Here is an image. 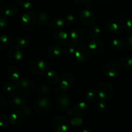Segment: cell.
<instances>
[{"label":"cell","mask_w":132,"mask_h":132,"mask_svg":"<svg viewBox=\"0 0 132 132\" xmlns=\"http://www.w3.org/2000/svg\"><path fill=\"white\" fill-rule=\"evenodd\" d=\"M37 17L34 11H27L21 17V25L26 31H32L35 28L37 23Z\"/></svg>","instance_id":"cell-1"},{"label":"cell","mask_w":132,"mask_h":132,"mask_svg":"<svg viewBox=\"0 0 132 132\" xmlns=\"http://www.w3.org/2000/svg\"><path fill=\"white\" fill-rule=\"evenodd\" d=\"M15 86L19 93L27 95L32 94L36 89L34 83L27 78H21L18 80L15 83Z\"/></svg>","instance_id":"cell-2"},{"label":"cell","mask_w":132,"mask_h":132,"mask_svg":"<svg viewBox=\"0 0 132 132\" xmlns=\"http://www.w3.org/2000/svg\"><path fill=\"white\" fill-rule=\"evenodd\" d=\"M70 39L74 45H82L87 41V32L82 28H75L71 32Z\"/></svg>","instance_id":"cell-3"},{"label":"cell","mask_w":132,"mask_h":132,"mask_svg":"<svg viewBox=\"0 0 132 132\" xmlns=\"http://www.w3.org/2000/svg\"><path fill=\"white\" fill-rule=\"evenodd\" d=\"M121 71V65L117 61H111L104 65L103 73L106 76L113 78L117 76Z\"/></svg>","instance_id":"cell-4"},{"label":"cell","mask_w":132,"mask_h":132,"mask_svg":"<svg viewBox=\"0 0 132 132\" xmlns=\"http://www.w3.org/2000/svg\"><path fill=\"white\" fill-rule=\"evenodd\" d=\"M29 69L32 72L37 75H43L47 72L48 66L47 63L42 60H36L30 63Z\"/></svg>","instance_id":"cell-5"},{"label":"cell","mask_w":132,"mask_h":132,"mask_svg":"<svg viewBox=\"0 0 132 132\" xmlns=\"http://www.w3.org/2000/svg\"><path fill=\"white\" fill-rule=\"evenodd\" d=\"M69 124L68 119L63 115L57 116L53 120V128L55 132H66Z\"/></svg>","instance_id":"cell-6"},{"label":"cell","mask_w":132,"mask_h":132,"mask_svg":"<svg viewBox=\"0 0 132 132\" xmlns=\"http://www.w3.org/2000/svg\"><path fill=\"white\" fill-rule=\"evenodd\" d=\"M51 107V102L48 97H41L34 104V107L37 113H45L48 112Z\"/></svg>","instance_id":"cell-7"},{"label":"cell","mask_w":132,"mask_h":132,"mask_svg":"<svg viewBox=\"0 0 132 132\" xmlns=\"http://www.w3.org/2000/svg\"><path fill=\"white\" fill-rule=\"evenodd\" d=\"M88 50L94 56H101L104 53V47L103 43L97 39H93L88 43Z\"/></svg>","instance_id":"cell-8"},{"label":"cell","mask_w":132,"mask_h":132,"mask_svg":"<svg viewBox=\"0 0 132 132\" xmlns=\"http://www.w3.org/2000/svg\"><path fill=\"white\" fill-rule=\"evenodd\" d=\"M9 102L10 106L15 109L19 110L24 108L25 106V99L19 93H13L9 97Z\"/></svg>","instance_id":"cell-9"},{"label":"cell","mask_w":132,"mask_h":132,"mask_svg":"<svg viewBox=\"0 0 132 132\" xmlns=\"http://www.w3.org/2000/svg\"><path fill=\"white\" fill-rule=\"evenodd\" d=\"M97 95L101 100H108L112 97L113 94V89L110 84L106 83H102L98 85Z\"/></svg>","instance_id":"cell-10"},{"label":"cell","mask_w":132,"mask_h":132,"mask_svg":"<svg viewBox=\"0 0 132 132\" xmlns=\"http://www.w3.org/2000/svg\"><path fill=\"white\" fill-rule=\"evenodd\" d=\"M74 84V79L73 76L69 72L63 74L61 79V88L64 91H69L73 88Z\"/></svg>","instance_id":"cell-11"},{"label":"cell","mask_w":132,"mask_h":132,"mask_svg":"<svg viewBox=\"0 0 132 132\" xmlns=\"http://www.w3.org/2000/svg\"><path fill=\"white\" fill-rule=\"evenodd\" d=\"M7 58L10 62L18 63L23 58V53L21 49L15 46L10 48L7 51Z\"/></svg>","instance_id":"cell-12"},{"label":"cell","mask_w":132,"mask_h":132,"mask_svg":"<svg viewBox=\"0 0 132 132\" xmlns=\"http://www.w3.org/2000/svg\"><path fill=\"white\" fill-rule=\"evenodd\" d=\"M80 19L85 24L91 25L95 20V15L92 11L88 9H84L80 13Z\"/></svg>","instance_id":"cell-13"},{"label":"cell","mask_w":132,"mask_h":132,"mask_svg":"<svg viewBox=\"0 0 132 132\" xmlns=\"http://www.w3.org/2000/svg\"><path fill=\"white\" fill-rule=\"evenodd\" d=\"M75 57L80 62H85L89 58V51L83 46H78L76 49Z\"/></svg>","instance_id":"cell-14"},{"label":"cell","mask_w":132,"mask_h":132,"mask_svg":"<svg viewBox=\"0 0 132 132\" xmlns=\"http://www.w3.org/2000/svg\"><path fill=\"white\" fill-rule=\"evenodd\" d=\"M106 28L110 32L117 33L121 32L122 28V23L119 20L116 19H110L106 25Z\"/></svg>","instance_id":"cell-15"},{"label":"cell","mask_w":132,"mask_h":132,"mask_svg":"<svg viewBox=\"0 0 132 132\" xmlns=\"http://www.w3.org/2000/svg\"><path fill=\"white\" fill-rule=\"evenodd\" d=\"M57 106L61 109H67L70 104V99L69 97L65 94H61L56 100Z\"/></svg>","instance_id":"cell-16"},{"label":"cell","mask_w":132,"mask_h":132,"mask_svg":"<svg viewBox=\"0 0 132 132\" xmlns=\"http://www.w3.org/2000/svg\"><path fill=\"white\" fill-rule=\"evenodd\" d=\"M88 109V106L85 102H79L73 107V112L79 116H83L86 113Z\"/></svg>","instance_id":"cell-17"},{"label":"cell","mask_w":132,"mask_h":132,"mask_svg":"<svg viewBox=\"0 0 132 132\" xmlns=\"http://www.w3.org/2000/svg\"><path fill=\"white\" fill-rule=\"evenodd\" d=\"M9 120L12 125L18 126L23 122V116L19 111H14L9 116Z\"/></svg>","instance_id":"cell-18"},{"label":"cell","mask_w":132,"mask_h":132,"mask_svg":"<svg viewBox=\"0 0 132 132\" xmlns=\"http://www.w3.org/2000/svg\"><path fill=\"white\" fill-rule=\"evenodd\" d=\"M54 38L60 43H65L68 40V35L65 31L59 30L54 33Z\"/></svg>","instance_id":"cell-19"},{"label":"cell","mask_w":132,"mask_h":132,"mask_svg":"<svg viewBox=\"0 0 132 132\" xmlns=\"http://www.w3.org/2000/svg\"><path fill=\"white\" fill-rule=\"evenodd\" d=\"M64 23L65 22H64L63 18H60V17H56L50 20V23H49V26L52 29L59 31L64 26Z\"/></svg>","instance_id":"cell-20"},{"label":"cell","mask_w":132,"mask_h":132,"mask_svg":"<svg viewBox=\"0 0 132 132\" xmlns=\"http://www.w3.org/2000/svg\"><path fill=\"white\" fill-rule=\"evenodd\" d=\"M63 48L59 45H52L48 49V54L52 57H58L61 55Z\"/></svg>","instance_id":"cell-21"},{"label":"cell","mask_w":132,"mask_h":132,"mask_svg":"<svg viewBox=\"0 0 132 132\" xmlns=\"http://www.w3.org/2000/svg\"><path fill=\"white\" fill-rule=\"evenodd\" d=\"M46 78L48 81L52 84H57L60 80V76L57 71L54 70H50L46 72Z\"/></svg>","instance_id":"cell-22"},{"label":"cell","mask_w":132,"mask_h":132,"mask_svg":"<svg viewBox=\"0 0 132 132\" xmlns=\"http://www.w3.org/2000/svg\"><path fill=\"white\" fill-rule=\"evenodd\" d=\"M13 43V39L8 35L0 36V49H6L10 47Z\"/></svg>","instance_id":"cell-23"},{"label":"cell","mask_w":132,"mask_h":132,"mask_svg":"<svg viewBox=\"0 0 132 132\" xmlns=\"http://www.w3.org/2000/svg\"><path fill=\"white\" fill-rule=\"evenodd\" d=\"M50 16L48 13L42 12L39 13L38 17H37V22L39 27H43L50 23Z\"/></svg>","instance_id":"cell-24"},{"label":"cell","mask_w":132,"mask_h":132,"mask_svg":"<svg viewBox=\"0 0 132 132\" xmlns=\"http://www.w3.org/2000/svg\"><path fill=\"white\" fill-rule=\"evenodd\" d=\"M8 76L12 81H18L20 77V72L15 66H12L8 70Z\"/></svg>","instance_id":"cell-25"},{"label":"cell","mask_w":132,"mask_h":132,"mask_svg":"<svg viewBox=\"0 0 132 132\" xmlns=\"http://www.w3.org/2000/svg\"><path fill=\"white\" fill-rule=\"evenodd\" d=\"M18 12V8L14 4H8L3 8V13L7 16L11 17Z\"/></svg>","instance_id":"cell-26"},{"label":"cell","mask_w":132,"mask_h":132,"mask_svg":"<svg viewBox=\"0 0 132 132\" xmlns=\"http://www.w3.org/2000/svg\"><path fill=\"white\" fill-rule=\"evenodd\" d=\"M16 46L20 49H25L30 43V39L27 36H22L18 38L16 40Z\"/></svg>","instance_id":"cell-27"},{"label":"cell","mask_w":132,"mask_h":132,"mask_svg":"<svg viewBox=\"0 0 132 132\" xmlns=\"http://www.w3.org/2000/svg\"><path fill=\"white\" fill-rule=\"evenodd\" d=\"M111 45H112V47L114 50H121L125 47V43H124L123 41L122 40H121V39L115 38L112 41Z\"/></svg>","instance_id":"cell-28"},{"label":"cell","mask_w":132,"mask_h":132,"mask_svg":"<svg viewBox=\"0 0 132 132\" xmlns=\"http://www.w3.org/2000/svg\"><path fill=\"white\" fill-rule=\"evenodd\" d=\"M88 33L89 35L91 36L92 37L96 38L101 34V31L99 26L96 25H92L89 28Z\"/></svg>","instance_id":"cell-29"},{"label":"cell","mask_w":132,"mask_h":132,"mask_svg":"<svg viewBox=\"0 0 132 132\" xmlns=\"http://www.w3.org/2000/svg\"><path fill=\"white\" fill-rule=\"evenodd\" d=\"M76 49H77V47L75 46L74 44H70V45H68L64 48V54L67 56H75Z\"/></svg>","instance_id":"cell-30"},{"label":"cell","mask_w":132,"mask_h":132,"mask_svg":"<svg viewBox=\"0 0 132 132\" xmlns=\"http://www.w3.org/2000/svg\"><path fill=\"white\" fill-rule=\"evenodd\" d=\"M120 64L122 67L126 69H131L132 68V58L130 57H123L121 60Z\"/></svg>","instance_id":"cell-31"},{"label":"cell","mask_w":132,"mask_h":132,"mask_svg":"<svg viewBox=\"0 0 132 132\" xmlns=\"http://www.w3.org/2000/svg\"><path fill=\"white\" fill-rule=\"evenodd\" d=\"M97 92L94 89H90L86 93V99L88 102H94L97 97Z\"/></svg>","instance_id":"cell-32"},{"label":"cell","mask_w":132,"mask_h":132,"mask_svg":"<svg viewBox=\"0 0 132 132\" xmlns=\"http://www.w3.org/2000/svg\"><path fill=\"white\" fill-rule=\"evenodd\" d=\"M16 88V86H15V84H12V83L8 82L5 83L3 85V89L5 92L8 93H12V92L14 91V90Z\"/></svg>","instance_id":"cell-33"},{"label":"cell","mask_w":132,"mask_h":132,"mask_svg":"<svg viewBox=\"0 0 132 132\" xmlns=\"http://www.w3.org/2000/svg\"><path fill=\"white\" fill-rule=\"evenodd\" d=\"M19 6L23 9L28 10L32 7V2L30 0H18Z\"/></svg>","instance_id":"cell-34"},{"label":"cell","mask_w":132,"mask_h":132,"mask_svg":"<svg viewBox=\"0 0 132 132\" xmlns=\"http://www.w3.org/2000/svg\"><path fill=\"white\" fill-rule=\"evenodd\" d=\"M106 106L107 104L106 103L105 101L102 100L99 101L97 104V109L99 112H103L106 109Z\"/></svg>","instance_id":"cell-35"},{"label":"cell","mask_w":132,"mask_h":132,"mask_svg":"<svg viewBox=\"0 0 132 132\" xmlns=\"http://www.w3.org/2000/svg\"><path fill=\"white\" fill-rule=\"evenodd\" d=\"M7 20L3 14H0V31H3L7 26Z\"/></svg>","instance_id":"cell-36"},{"label":"cell","mask_w":132,"mask_h":132,"mask_svg":"<svg viewBox=\"0 0 132 132\" xmlns=\"http://www.w3.org/2000/svg\"><path fill=\"white\" fill-rule=\"evenodd\" d=\"M64 22L68 25H71L75 21V17L72 14H67L64 18Z\"/></svg>","instance_id":"cell-37"},{"label":"cell","mask_w":132,"mask_h":132,"mask_svg":"<svg viewBox=\"0 0 132 132\" xmlns=\"http://www.w3.org/2000/svg\"><path fill=\"white\" fill-rule=\"evenodd\" d=\"M82 119L81 118L80 116H77V117L73 118V119L71 120L70 122L72 124V125H73V126H78L81 125L82 123Z\"/></svg>","instance_id":"cell-38"},{"label":"cell","mask_w":132,"mask_h":132,"mask_svg":"<svg viewBox=\"0 0 132 132\" xmlns=\"http://www.w3.org/2000/svg\"><path fill=\"white\" fill-rule=\"evenodd\" d=\"M39 91L42 94H48L50 93V88L46 85H42L39 87Z\"/></svg>","instance_id":"cell-39"},{"label":"cell","mask_w":132,"mask_h":132,"mask_svg":"<svg viewBox=\"0 0 132 132\" xmlns=\"http://www.w3.org/2000/svg\"><path fill=\"white\" fill-rule=\"evenodd\" d=\"M125 29L126 31L130 33H132V19H129V20L126 21V23H125Z\"/></svg>","instance_id":"cell-40"},{"label":"cell","mask_w":132,"mask_h":132,"mask_svg":"<svg viewBox=\"0 0 132 132\" xmlns=\"http://www.w3.org/2000/svg\"><path fill=\"white\" fill-rule=\"evenodd\" d=\"M6 104H7V102H6V99L5 98V97L0 94V110H2L5 108Z\"/></svg>","instance_id":"cell-41"},{"label":"cell","mask_w":132,"mask_h":132,"mask_svg":"<svg viewBox=\"0 0 132 132\" xmlns=\"http://www.w3.org/2000/svg\"><path fill=\"white\" fill-rule=\"evenodd\" d=\"M9 124V120L4 116H0V127H6Z\"/></svg>","instance_id":"cell-42"},{"label":"cell","mask_w":132,"mask_h":132,"mask_svg":"<svg viewBox=\"0 0 132 132\" xmlns=\"http://www.w3.org/2000/svg\"><path fill=\"white\" fill-rule=\"evenodd\" d=\"M126 47H127L129 49H131V50H132V35L129 36V37L127 38V40H126Z\"/></svg>","instance_id":"cell-43"},{"label":"cell","mask_w":132,"mask_h":132,"mask_svg":"<svg viewBox=\"0 0 132 132\" xmlns=\"http://www.w3.org/2000/svg\"><path fill=\"white\" fill-rule=\"evenodd\" d=\"M77 4H82L86 1V0H73Z\"/></svg>","instance_id":"cell-44"},{"label":"cell","mask_w":132,"mask_h":132,"mask_svg":"<svg viewBox=\"0 0 132 132\" xmlns=\"http://www.w3.org/2000/svg\"><path fill=\"white\" fill-rule=\"evenodd\" d=\"M81 132H92L90 129H89L88 128H84L83 129H81Z\"/></svg>","instance_id":"cell-45"},{"label":"cell","mask_w":132,"mask_h":132,"mask_svg":"<svg viewBox=\"0 0 132 132\" xmlns=\"http://www.w3.org/2000/svg\"><path fill=\"white\" fill-rule=\"evenodd\" d=\"M23 111H24V113L25 114H29L31 112V111L29 109V108H28V107H26L25 109H24V110H23Z\"/></svg>","instance_id":"cell-46"},{"label":"cell","mask_w":132,"mask_h":132,"mask_svg":"<svg viewBox=\"0 0 132 132\" xmlns=\"http://www.w3.org/2000/svg\"><path fill=\"white\" fill-rule=\"evenodd\" d=\"M108 1H115V0H108Z\"/></svg>","instance_id":"cell-47"},{"label":"cell","mask_w":132,"mask_h":132,"mask_svg":"<svg viewBox=\"0 0 132 132\" xmlns=\"http://www.w3.org/2000/svg\"><path fill=\"white\" fill-rule=\"evenodd\" d=\"M69 132H75V131H69Z\"/></svg>","instance_id":"cell-48"},{"label":"cell","mask_w":132,"mask_h":132,"mask_svg":"<svg viewBox=\"0 0 132 132\" xmlns=\"http://www.w3.org/2000/svg\"><path fill=\"white\" fill-rule=\"evenodd\" d=\"M0 1H1V0H0Z\"/></svg>","instance_id":"cell-49"}]
</instances>
